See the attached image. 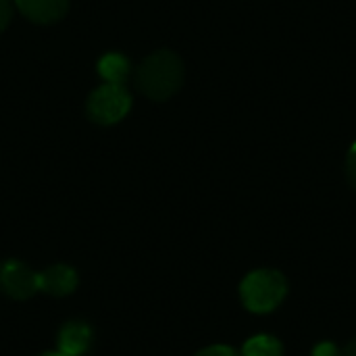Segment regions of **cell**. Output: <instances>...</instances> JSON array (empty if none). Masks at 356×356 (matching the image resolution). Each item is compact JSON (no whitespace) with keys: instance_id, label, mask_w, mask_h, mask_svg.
Instances as JSON below:
<instances>
[{"instance_id":"1","label":"cell","mask_w":356,"mask_h":356,"mask_svg":"<svg viewBox=\"0 0 356 356\" xmlns=\"http://www.w3.org/2000/svg\"><path fill=\"white\" fill-rule=\"evenodd\" d=\"M184 83V63L171 50H159L142 60L136 71L138 90L152 100L171 98Z\"/></svg>"},{"instance_id":"2","label":"cell","mask_w":356,"mask_h":356,"mask_svg":"<svg viewBox=\"0 0 356 356\" xmlns=\"http://www.w3.org/2000/svg\"><path fill=\"white\" fill-rule=\"evenodd\" d=\"M288 294L286 277L275 269H259L244 277L240 284V296L250 313H271L275 311Z\"/></svg>"},{"instance_id":"3","label":"cell","mask_w":356,"mask_h":356,"mask_svg":"<svg viewBox=\"0 0 356 356\" xmlns=\"http://www.w3.org/2000/svg\"><path fill=\"white\" fill-rule=\"evenodd\" d=\"M131 108V96L125 86L102 83L88 98V117L100 125H113L121 121Z\"/></svg>"},{"instance_id":"4","label":"cell","mask_w":356,"mask_h":356,"mask_svg":"<svg viewBox=\"0 0 356 356\" xmlns=\"http://www.w3.org/2000/svg\"><path fill=\"white\" fill-rule=\"evenodd\" d=\"M0 292L15 300H27L40 292L38 273L19 261L8 259L0 263Z\"/></svg>"},{"instance_id":"5","label":"cell","mask_w":356,"mask_h":356,"mask_svg":"<svg viewBox=\"0 0 356 356\" xmlns=\"http://www.w3.org/2000/svg\"><path fill=\"white\" fill-rule=\"evenodd\" d=\"M38 286L40 292H46L50 296H69L77 288V273L67 265H52L38 273Z\"/></svg>"},{"instance_id":"6","label":"cell","mask_w":356,"mask_h":356,"mask_svg":"<svg viewBox=\"0 0 356 356\" xmlns=\"http://www.w3.org/2000/svg\"><path fill=\"white\" fill-rule=\"evenodd\" d=\"M92 327L83 321L65 323L58 332V353L67 356H83L92 346Z\"/></svg>"},{"instance_id":"7","label":"cell","mask_w":356,"mask_h":356,"mask_svg":"<svg viewBox=\"0 0 356 356\" xmlns=\"http://www.w3.org/2000/svg\"><path fill=\"white\" fill-rule=\"evenodd\" d=\"M17 8L35 23L60 21L69 8V0H15Z\"/></svg>"},{"instance_id":"8","label":"cell","mask_w":356,"mask_h":356,"mask_svg":"<svg viewBox=\"0 0 356 356\" xmlns=\"http://www.w3.org/2000/svg\"><path fill=\"white\" fill-rule=\"evenodd\" d=\"M98 73L102 75V79L106 83L123 86L127 81L129 73H131V65H129V60L123 54L111 52V54H104L98 60Z\"/></svg>"},{"instance_id":"9","label":"cell","mask_w":356,"mask_h":356,"mask_svg":"<svg viewBox=\"0 0 356 356\" xmlns=\"http://www.w3.org/2000/svg\"><path fill=\"white\" fill-rule=\"evenodd\" d=\"M244 356H284V346L277 338L254 336L244 344Z\"/></svg>"},{"instance_id":"10","label":"cell","mask_w":356,"mask_h":356,"mask_svg":"<svg viewBox=\"0 0 356 356\" xmlns=\"http://www.w3.org/2000/svg\"><path fill=\"white\" fill-rule=\"evenodd\" d=\"M346 179L356 190V144L350 148V152L346 156Z\"/></svg>"},{"instance_id":"11","label":"cell","mask_w":356,"mask_h":356,"mask_svg":"<svg viewBox=\"0 0 356 356\" xmlns=\"http://www.w3.org/2000/svg\"><path fill=\"white\" fill-rule=\"evenodd\" d=\"M194 356H240L234 348H229V346H209V348H204V350H200L198 355Z\"/></svg>"},{"instance_id":"12","label":"cell","mask_w":356,"mask_h":356,"mask_svg":"<svg viewBox=\"0 0 356 356\" xmlns=\"http://www.w3.org/2000/svg\"><path fill=\"white\" fill-rule=\"evenodd\" d=\"M10 17H13V4H10V0H0V33L6 29Z\"/></svg>"},{"instance_id":"13","label":"cell","mask_w":356,"mask_h":356,"mask_svg":"<svg viewBox=\"0 0 356 356\" xmlns=\"http://www.w3.org/2000/svg\"><path fill=\"white\" fill-rule=\"evenodd\" d=\"M313 356H340V350H338V346L332 344V342H321L319 346H315Z\"/></svg>"},{"instance_id":"14","label":"cell","mask_w":356,"mask_h":356,"mask_svg":"<svg viewBox=\"0 0 356 356\" xmlns=\"http://www.w3.org/2000/svg\"><path fill=\"white\" fill-rule=\"evenodd\" d=\"M342 356H356V338L353 340V342H348V344H346V348H344Z\"/></svg>"},{"instance_id":"15","label":"cell","mask_w":356,"mask_h":356,"mask_svg":"<svg viewBox=\"0 0 356 356\" xmlns=\"http://www.w3.org/2000/svg\"><path fill=\"white\" fill-rule=\"evenodd\" d=\"M40 356H67V355H63V353H58V350H56V353H44V355H40Z\"/></svg>"}]
</instances>
